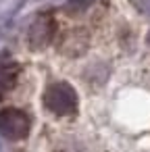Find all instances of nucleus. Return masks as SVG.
Instances as JSON below:
<instances>
[{
	"label": "nucleus",
	"mask_w": 150,
	"mask_h": 152,
	"mask_svg": "<svg viewBox=\"0 0 150 152\" xmlns=\"http://www.w3.org/2000/svg\"><path fill=\"white\" fill-rule=\"evenodd\" d=\"M54 34H56V21H54V17L50 13L40 15L31 23V27H29V44H31V48L40 50V48L48 46L52 42Z\"/></svg>",
	"instance_id": "7ed1b4c3"
},
{
	"label": "nucleus",
	"mask_w": 150,
	"mask_h": 152,
	"mask_svg": "<svg viewBox=\"0 0 150 152\" xmlns=\"http://www.w3.org/2000/svg\"><path fill=\"white\" fill-rule=\"evenodd\" d=\"M135 4H138L144 13H148V15H150V0H135Z\"/></svg>",
	"instance_id": "423d86ee"
},
{
	"label": "nucleus",
	"mask_w": 150,
	"mask_h": 152,
	"mask_svg": "<svg viewBox=\"0 0 150 152\" xmlns=\"http://www.w3.org/2000/svg\"><path fill=\"white\" fill-rule=\"evenodd\" d=\"M44 104L54 115H61V117L73 115L77 110V92L73 90V86H69L65 81H56L46 90Z\"/></svg>",
	"instance_id": "f257e3e1"
},
{
	"label": "nucleus",
	"mask_w": 150,
	"mask_h": 152,
	"mask_svg": "<svg viewBox=\"0 0 150 152\" xmlns=\"http://www.w3.org/2000/svg\"><path fill=\"white\" fill-rule=\"evenodd\" d=\"M19 79V65L9 54H0V100H2Z\"/></svg>",
	"instance_id": "20e7f679"
},
{
	"label": "nucleus",
	"mask_w": 150,
	"mask_h": 152,
	"mask_svg": "<svg viewBox=\"0 0 150 152\" xmlns=\"http://www.w3.org/2000/svg\"><path fill=\"white\" fill-rule=\"evenodd\" d=\"M146 40H148V44H150V34H148V38H146Z\"/></svg>",
	"instance_id": "0eeeda50"
},
{
	"label": "nucleus",
	"mask_w": 150,
	"mask_h": 152,
	"mask_svg": "<svg viewBox=\"0 0 150 152\" xmlns=\"http://www.w3.org/2000/svg\"><path fill=\"white\" fill-rule=\"evenodd\" d=\"M90 4H92V0H69L67 9H73L75 13H81V11H86Z\"/></svg>",
	"instance_id": "39448f33"
},
{
	"label": "nucleus",
	"mask_w": 150,
	"mask_h": 152,
	"mask_svg": "<svg viewBox=\"0 0 150 152\" xmlns=\"http://www.w3.org/2000/svg\"><path fill=\"white\" fill-rule=\"evenodd\" d=\"M31 129V121L27 113L19 108H4L0 110V135L7 140H23Z\"/></svg>",
	"instance_id": "f03ea898"
}]
</instances>
